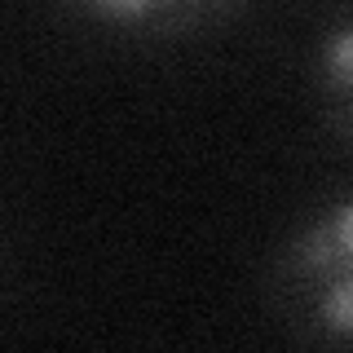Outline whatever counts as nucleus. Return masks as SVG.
I'll list each match as a JSON object with an SVG mask.
<instances>
[{"label":"nucleus","mask_w":353,"mask_h":353,"mask_svg":"<svg viewBox=\"0 0 353 353\" xmlns=\"http://www.w3.org/2000/svg\"><path fill=\"white\" fill-rule=\"evenodd\" d=\"M296 270L318 283V323L353 340V199L331 203L296 243Z\"/></svg>","instance_id":"1"},{"label":"nucleus","mask_w":353,"mask_h":353,"mask_svg":"<svg viewBox=\"0 0 353 353\" xmlns=\"http://www.w3.org/2000/svg\"><path fill=\"white\" fill-rule=\"evenodd\" d=\"M323 75H327L331 88H340L353 102V22L349 27H336L323 40Z\"/></svg>","instance_id":"2"},{"label":"nucleus","mask_w":353,"mask_h":353,"mask_svg":"<svg viewBox=\"0 0 353 353\" xmlns=\"http://www.w3.org/2000/svg\"><path fill=\"white\" fill-rule=\"evenodd\" d=\"M93 5L102 9L106 18L128 22V18H146V14H154V9H159L163 0H93Z\"/></svg>","instance_id":"3"}]
</instances>
